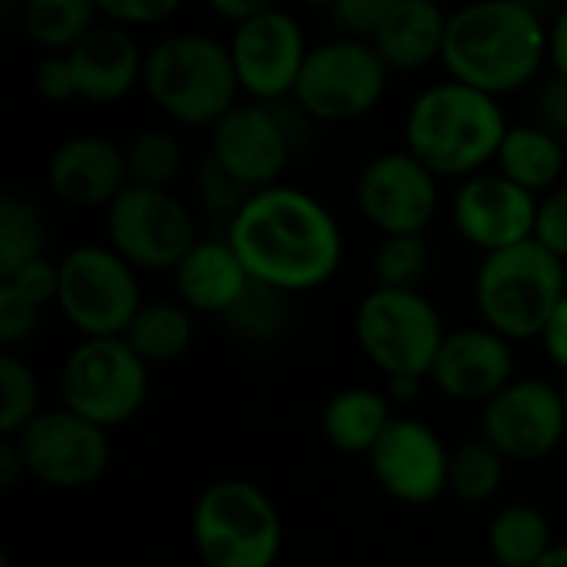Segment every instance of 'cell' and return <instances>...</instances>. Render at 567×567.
<instances>
[{
    "label": "cell",
    "mask_w": 567,
    "mask_h": 567,
    "mask_svg": "<svg viewBox=\"0 0 567 567\" xmlns=\"http://www.w3.org/2000/svg\"><path fill=\"white\" fill-rule=\"evenodd\" d=\"M229 246L249 279L282 292L322 286L342 259V236L329 209L286 186L252 193L229 223Z\"/></svg>",
    "instance_id": "obj_1"
},
{
    "label": "cell",
    "mask_w": 567,
    "mask_h": 567,
    "mask_svg": "<svg viewBox=\"0 0 567 567\" xmlns=\"http://www.w3.org/2000/svg\"><path fill=\"white\" fill-rule=\"evenodd\" d=\"M548 37L538 13L525 3H475L449 17L442 60L458 83L495 96L535 76Z\"/></svg>",
    "instance_id": "obj_2"
},
{
    "label": "cell",
    "mask_w": 567,
    "mask_h": 567,
    "mask_svg": "<svg viewBox=\"0 0 567 567\" xmlns=\"http://www.w3.org/2000/svg\"><path fill=\"white\" fill-rule=\"evenodd\" d=\"M405 133L419 163L442 176H462L498 156L508 130L495 96L452 80L412 103Z\"/></svg>",
    "instance_id": "obj_3"
},
{
    "label": "cell",
    "mask_w": 567,
    "mask_h": 567,
    "mask_svg": "<svg viewBox=\"0 0 567 567\" xmlns=\"http://www.w3.org/2000/svg\"><path fill=\"white\" fill-rule=\"evenodd\" d=\"M143 83L150 96L179 123H219L236 110L239 76L233 53L196 33L159 40L143 60Z\"/></svg>",
    "instance_id": "obj_4"
},
{
    "label": "cell",
    "mask_w": 567,
    "mask_h": 567,
    "mask_svg": "<svg viewBox=\"0 0 567 567\" xmlns=\"http://www.w3.org/2000/svg\"><path fill=\"white\" fill-rule=\"evenodd\" d=\"M565 296L561 259L535 239L492 252L475 279L478 312L502 339L542 336Z\"/></svg>",
    "instance_id": "obj_5"
},
{
    "label": "cell",
    "mask_w": 567,
    "mask_h": 567,
    "mask_svg": "<svg viewBox=\"0 0 567 567\" xmlns=\"http://www.w3.org/2000/svg\"><path fill=\"white\" fill-rule=\"evenodd\" d=\"M193 538L206 567H272L282 545V525L272 502L256 485L226 478L196 502Z\"/></svg>",
    "instance_id": "obj_6"
},
{
    "label": "cell",
    "mask_w": 567,
    "mask_h": 567,
    "mask_svg": "<svg viewBox=\"0 0 567 567\" xmlns=\"http://www.w3.org/2000/svg\"><path fill=\"white\" fill-rule=\"evenodd\" d=\"M355 336L362 352L389 379L432 375L435 355L445 342L435 306L419 292L375 289L355 312Z\"/></svg>",
    "instance_id": "obj_7"
},
{
    "label": "cell",
    "mask_w": 567,
    "mask_h": 567,
    "mask_svg": "<svg viewBox=\"0 0 567 567\" xmlns=\"http://www.w3.org/2000/svg\"><path fill=\"white\" fill-rule=\"evenodd\" d=\"M56 302L86 339H120L143 309L130 262L103 246L73 249L60 262Z\"/></svg>",
    "instance_id": "obj_8"
},
{
    "label": "cell",
    "mask_w": 567,
    "mask_h": 567,
    "mask_svg": "<svg viewBox=\"0 0 567 567\" xmlns=\"http://www.w3.org/2000/svg\"><path fill=\"white\" fill-rule=\"evenodd\" d=\"M60 389L70 412L110 429L143 405L146 362L123 339H86L70 352Z\"/></svg>",
    "instance_id": "obj_9"
},
{
    "label": "cell",
    "mask_w": 567,
    "mask_h": 567,
    "mask_svg": "<svg viewBox=\"0 0 567 567\" xmlns=\"http://www.w3.org/2000/svg\"><path fill=\"white\" fill-rule=\"evenodd\" d=\"M385 76L389 66L375 47L359 40H336L309 50L296 83V103L302 113L326 123L355 120L379 103Z\"/></svg>",
    "instance_id": "obj_10"
},
{
    "label": "cell",
    "mask_w": 567,
    "mask_h": 567,
    "mask_svg": "<svg viewBox=\"0 0 567 567\" xmlns=\"http://www.w3.org/2000/svg\"><path fill=\"white\" fill-rule=\"evenodd\" d=\"M106 229L113 252L140 269H176L196 246L186 206L166 189L136 183L110 203Z\"/></svg>",
    "instance_id": "obj_11"
},
{
    "label": "cell",
    "mask_w": 567,
    "mask_h": 567,
    "mask_svg": "<svg viewBox=\"0 0 567 567\" xmlns=\"http://www.w3.org/2000/svg\"><path fill=\"white\" fill-rule=\"evenodd\" d=\"M17 449L33 478L53 488L93 485L110 462L106 429L80 419L70 409L40 412L20 435Z\"/></svg>",
    "instance_id": "obj_12"
},
{
    "label": "cell",
    "mask_w": 567,
    "mask_h": 567,
    "mask_svg": "<svg viewBox=\"0 0 567 567\" xmlns=\"http://www.w3.org/2000/svg\"><path fill=\"white\" fill-rule=\"evenodd\" d=\"M565 395L548 382H512L485 405V442L505 462H538L565 439Z\"/></svg>",
    "instance_id": "obj_13"
},
{
    "label": "cell",
    "mask_w": 567,
    "mask_h": 567,
    "mask_svg": "<svg viewBox=\"0 0 567 567\" xmlns=\"http://www.w3.org/2000/svg\"><path fill=\"white\" fill-rule=\"evenodd\" d=\"M359 206L385 236H422L439 209L435 173L409 150L382 153L359 179Z\"/></svg>",
    "instance_id": "obj_14"
},
{
    "label": "cell",
    "mask_w": 567,
    "mask_h": 567,
    "mask_svg": "<svg viewBox=\"0 0 567 567\" xmlns=\"http://www.w3.org/2000/svg\"><path fill=\"white\" fill-rule=\"evenodd\" d=\"M229 53L239 86L262 100H279L286 93H296L299 73L309 56L299 23L276 7L236 27Z\"/></svg>",
    "instance_id": "obj_15"
},
{
    "label": "cell",
    "mask_w": 567,
    "mask_h": 567,
    "mask_svg": "<svg viewBox=\"0 0 567 567\" xmlns=\"http://www.w3.org/2000/svg\"><path fill=\"white\" fill-rule=\"evenodd\" d=\"M369 458L379 485L399 502L429 505L449 488L452 458L439 435L415 419H395Z\"/></svg>",
    "instance_id": "obj_16"
},
{
    "label": "cell",
    "mask_w": 567,
    "mask_h": 567,
    "mask_svg": "<svg viewBox=\"0 0 567 567\" xmlns=\"http://www.w3.org/2000/svg\"><path fill=\"white\" fill-rule=\"evenodd\" d=\"M455 223L472 246L492 256L535 239L538 203L505 176H475L455 196Z\"/></svg>",
    "instance_id": "obj_17"
},
{
    "label": "cell",
    "mask_w": 567,
    "mask_h": 567,
    "mask_svg": "<svg viewBox=\"0 0 567 567\" xmlns=\"http://www.w3.org/2000/svg\"><path fill=\"white\" fill-rule=\"evenodd\" d=\"M292 146L296 143L276 106H236L213 133V156L249 189H269V183L286 169Z\"/></svg>",
    "instance_id": "obj_18"
},
{
    "label": "cell",
    "mask_w": 567,
    "mask_h": 567,
    "mask_svg": "<svg viewBox=\"0 0 567 567\" xmlns=\"http://www.w3.org/2000/svg\"><path fill=\"white\" fill-rule=\"evenodd\" d=\"M435 385L458 402H492L512 385V349L492 329H458L445 336L435 365Z\"/></svg>",
    "instance_id": "obj_19"
},
{
    "label": "cell",
    "mask_w": 567,
    "mask_h": 567,
    "mask_svg": "<svg viewBox=\"0 0 567 567\" xmlns=\"http://www.w3.org/2000/svg\"><path fill=\"white\" fill-rule=\"evenodd\" d=\"M126 153L103 136L66 140L50 159V186L73 206L113 203L126 189Z\"/></svg>",
    "instance_id": "obj_20"
},
{
    "label": "cell",
    "mask_w": 567,
    "mask_h": 567,
    "mask_svg": "<svg viewBox=\"0 0 567 567\" xmlns=\"http://www.w3.org/2000/svg\"><path fill=\"white\" fill-rule=\"evenodd\" d=\"M76 96L110 103L120 100L143 73L136 40L123 27H93L73 50H66Z\"/></svg>",
    "instance_id": "obj_21"
},
{
    "label": "cell",
    "mask_w": 567,
    "mask_h": 567,
    "mask_svg": "<svg viewBox=\"0 0 567 567\" xmlns=\"http://www.w3.org/2000/svg\"><path fill=\"white\" fill-rule=\"evenodd\" d=\"M449 17L425 0H389V10L372 37L375 53L389 70H419L442 56Z\"/></svg>",
    "instance_id": "obj_22"
},
{
    "label": "cell",
    "mask_w": 567,
    "mask_h": 567,
    "mask_svg": "<svg viewBox=\"0 0 567 567\" xmlns=\"http://www.w3.org/2000/svg\"><path fill=\"white\" fill-rule=\"evenodd\" d=\"M249 272L229 243H196L176 266V289L189 309L226 316L246 292Z\"/></svg>",
    "instance_id": "obj_23"
},
{
    "label": "cell",
    "mask_w": 567,
    "mask_h": 567,
    "mask_svg": "<svg viewBox=\"0 0 567 567\" xmlns=\"http://www.w3.org/2000/svg\"><path fill=\"white\" fill-rule=\"evenodd\" d=\"M502 176L522 186L525 193H545L558 183L565 169V150L561 140L545 133L542 126H515L505 133V143L498 150Z\"/></svg>",
    "instance_id": "obj_24"
},
{
    "label": "cell",
    "mask_w": 567,
    "mask_h": 567,
    "mask_svg": "<svg viewBox=\"0 0 567 567\" xmlns=\"http://www.w3.org/2000/svg\"><path fill=\"white\" fill-rule=\"evenodd\" d=\"M392 422L395 419L389 415L385 399L369 389L339 392L326 405V415H322L326 439L342 452H372Z\"/></svg>",
    "instance_id": "obj_25"
},
{
    "label": "cell",
    "mask_w": 567,
    "mask_h": 567,
    "mask_svg": "<svg viewBox=\"0 0 567 567\" xmlns=\"http://www.w3.org/2000/svg\"><path fill=\"white\" fill-rule=\"evenodd\" d=\"M488 545L502 567H535L555 548L548 518L532 505L502 508L492 522Z\"/></svg>",
    "instance_id": "obj_26"
},
{
    "label": "cell",
    "mask_w": 567,
    "mask_h": 567,
    "mask_svg": "<svg viewBox=\"0 0 567 567\" xmlns=\"http://www.w3.org/2000/svg\"><path fill=\"white\" fill-rule=\"evenodd\" d=\"M120 339L143 362H169L189 349L193 322H189V312L183 306L156 302V306H143Z\"/></svg>",
    "instance_id": "obj_27"
},
{
    "label": "cell",
    "mask_w": 567,
    "mask_h": 567,
    "mask_svg": "<svg viewBox=\"0 0 567 567\" xmlns=\"http://www.w3.org/2000/svg\"><path fill=\"white\" fill-rule=\"evenodd\" d=\"M43 219L40 213L17 199L3 196L0 199V279H10L23 266L43 259Z\"/></svg>",
    "instance_id": "obj_28"
},
{
    "label": "cell",
    "mask_w": 567,
    "mask_h": 567,
    "mask_svg": "<svg viewBox=\"0 0 567 567\" xmlns=\"http://www.w3.org/2000/svg\"><path fill=\"white\" fill-rule=\"evenodd\" d=\"M96 13L90 0H33L27 7V33L50 50H73L96 27Z\"/></svg>",
    "instance_id": "obj_29"
},
{
    "label": "cell",
    "mask_w": 567,
    "mask_h": 567,
    "mask_svg": "<svg viewBox=\"0 0 567 567\" xmlns=\"http://www.w3.org/2000/svg\"><path fill=\"white\" fill-rule=\"evenodd\" d=\"M226 326L252 342H269L286 332L289 326V302L282 289H272L266 282L249 279L246 292L233 302V309L223 316Z\"/></svg>",
    "instance_id": "obj_30"
},
{
    "label": "cell",
    "mask_w": 567,
    "mask_h": 567,
    "mask_svg": "<svg viewBox=\"0 0 567 567\" xmlns=\"http://www.w3.org/2000/svg\"><path fill=\"white\" fill-rule=\"evenodd\" d=\"M505 478V458L482 439V442H465L449 465V488L468 502L482 505L498 495Z\"/></svg>",
    "instance_id": "obj_31"
},
{
    "label": "cell",
    "mask_w": 567,
    "mask_h": 567,
    "mask_svg": "<svg viewBox=\"0 0 567 567\" xmlns=\"http://www.w3.org/2000/svg\"><path fill=\"white\" fill-rule=\"evenodd\" d=\"M432 262L429 243L422 236H385L372 256V272L379 289L415 292Z\"/></svg>",
    "instance_id": "obj_32"
},
{
    "label": "cell",
    "mask_w": 567,
    "mask_h": 567,
    "mask_svg": "<svg viewBox=\"0 0 567 567\" xmlns=\"http://www.w3.org/2000/svg\"><path fill=\"white\" fill-rule=\"evenodd\" d=\"M0 392H3L0 429L10 439V435H20L40 415L37 412V399H40L37 379H33L30 365L20 362L17 355H0Z\"/></svg>",
    "instance_id": "obj_33"
},
{
    "label": "cell",
    "mask_w": 567,
    "mask_h": 567,
    "mask_svg": "<svg viewBox=\"0 0 567 567\" xmlns=\"http://www.w3.org/2000/svg\"><path fill=\"white\" fill-rule=\"evenodd\" d=\"M126 166L136 186L166 189V183L179 169V146L163 130H143L126 150Z\"/></svg>",
    "instance_id": "obj_34"
},
{
    "label": "cell",
    "mask_w": 567,
    "mask_h": 567,
    "mask_svg": "<svg viewBox=\"0 0 567 567\" xmlns=\"http://www.w3.org/2000/svg\"><path fill=\"white\" fill-rule=\"evenodd\" d=\"M199 196H203V203L213 209V213H219V216H239L243 213V206L252 199V189L249 186H243L213 153L203 159V166H199Z\"/></svg>",
    "instance_id": "obj_35"
},
{
    "label": "cell",
    "mask_w": 567,
    "mask_h": 567,
    "mask_svg": "<svg viewBox=\"0 0 567 567\" xmlns=\"http://www.w3.org/2000/svg\"><path fill=\"white\" fill-rule=\"evenodd\" d=\"M96 10L113 27H150V23H163L166 17H173L179 10V3H173V0H103V3H96Z\"/></svg>",
    "instance_id": "obj_36"
},
{
    "label": "cell",
    "mask_w": 567,
    "mask_h": 567,
    "mask_svg": "<svg viewBox=\"0 0 567 567\" xmlns=\"http://www.w3.org/2000/svg\"><path fill=\"white\" fill-rule=\"evenodd\" d=\"M535 243L545 246L551 256L567 259V186L548 193V199L538 206Z\"/></svg>",
    "instance_id": "obj_37"
},
{
    "label": "cell",
    "mask_w": 567,
    "mask_h": 567,
    "mask_svg": "<svg viewBox=\"0 0 567 567\" xmlns=\"http://www.w3.org/2000/svg\"><path fill=\"white\" fill-rule=\"evenodd\" d=\"M0 282L13 286L23 299H30L33 306L43 309L60 292V266H53L47 259H37V262L23 266L20 272H13L10 279H0Z\"/></svg>",
    "instance_id": "obj_38"
},
{
    "label": "cell",
    "mask_w": 567,
    "mask_h": 567,
    "mask_svg": "<svg viewBox=\"0 0 567 567\" xmlns=\"http://www.w3.org/2000/svg\"><path fill=\"white\" fill-rule=\"evenodd\" d=\"M37 312L40 306L23 299L13 286L0 282V342L3 346H13L23 336H30V329L37 326Z\"/></svg>",
    "instance_id": "obj_39"
},
{
    "label": "cell",
    "mask_w": 567,
    "mask_h": 567,
    "mask_svg": "<svg viewBox=\"0 0 567 567\" xmlns=\"http://www.w3.org/2000/svg\"><path fill=\"white\" fill-rule=\"evenodd\" d=\"M535 113L542 120V130L555 140H567V76L555 73L545 80L535 93Z\"/></svg>",
    "instance_id": "obj_40"
},
{
    "label": "cell",
    "mask_w": 567,
    "mask_h": 567,
    "mask_svg": "<svg viewBox=\"0 0 567 567\" xmlns=\"http://www.w3.org/2000/svg\"><path fill=\"white\" fill-rule=\"evenodd\" d=\"M389 10V0H342L332 7V17L339 27H346L349 33L359 37H375L382 17Z\"/></svg>",
    "instance_id": "obj_41"
},
{
    "label": "cell",
    "mask_w": 567,
    "mask_h": 567,
    "mask_svg": "<svg viewBox=\"0 0 567 567\" xmlns=\"http://www.w3.org/2000/svg\"><path fill=\"white\" fill-rule=\"evenodd\" d=\"M33 83H37L40 96H47L53 103H63V100L76 96V80H73V70H70V60L66 56H47L37 66Z\"/></svg>",
    "instance_id": "obj_42"
},
{
    "label": "cell",
    "mask_w": 567,
    "mask_h": 567,
    "mask_svg": "<svg viewBox=\"0 0 567 567\" xmlns=\"http://www.w3.org/2000/svg\"><path fill=\"white\" fill-rule=\"evenodd\" d=\"M542 339H545L548 355H551V359H555V362H558V365L567 372V296L561 299V306L555 309L551 322L545 326Z\"/></svg>",
    "instance_id": "obj_43"
},
{
    "label": "cell",
    "mask_w": 567,
    "mask_h": 567,
    "mask_svg": "<svg viewBox=\"0 0 567 567\" xmlns=\"http://www.w3.org/2000/svg\"><path fill=\"white\" fill-rule=\"evenodd\" d=\"M213 10H216L219 17H229L236 27H243V23H249L252 17H259L262 10H269V3H259V0H216Z\"/></svg>",
    "instance_id": "obj_44"
},
{
    "label": "cell",
    "mask_w": 567,
    "mask_h": 567,
    "mask_svg": "<svg viewBox=\"0 0 567 567\" xmlns=\"http://www.w3.org/2000/svg\"><path fill=\"white\" fill-rule=\"evenodd\" d=\"M20 468H27V465H23V455H20L17 442L7 439V442L0 445V488H10V485L17 482Z\"/></svg>",
    "instance_id": "obj_45"
},
{
    "label": "cell",
    "mask_w": 567,
    "mask_h": 567,
    "mask_svg": "<svg viewBox=\"0 0 567 567\" xmlns=\"http://www.w3.org/2000/svg\"><path fill=\"white\" fill-rule=\"evenodd\" d=\"M548 50H551V60H555L558 73L567 76V10H561V17H558V20H555V27H551Z\"/></svg>",
    "instance_id": "obj_46"
},
{
    "label": "cell",
    "mask_w": 567,
    "mask_h": 567,
    "mask_svg": "<svg viewBox=\"0 0 567 567\" xmlns=\"http://www.w3.org/2000/svg\"><path fill=\"white\" fill-rule=\"evenodd\" d=\"M422 389V379H392V395L399 402H412Z\"/></svg>",
    "instance_id": "obj_47"
},
{
    "label": "cell",
    "mask_w": 567,
    "mask_h": 567,
    "mask_svg": "<svg viewBox=\"0 0 567 567\" xmlns=\"http://www.w3.org/2000/svg\"><path fill=\"white\" fill-rule=\"evenodd\" d=\"M535 567H567V545H558V548H551L542 561Z\"/></svg>",
    "instance_id": "obj_48"
},
{
    "label": "cell",
    "mask_w": 567,
    "mask_h": 567,
    "mask_svg": "<svg viewBox=\"0 0 567 567\" xmlns=\"http://www.w3.org/2000/svg\"><path fill=\"white\" fill-rule=\"evenodd\" d=\"M0 567H10V561H7V558H0Z\"/></svg>",
    "instance_id": "obj_49"
},
{
    "label": "cell",
    "mask_w": 567,
    "mask_h": 567,
    "mask_svg": "<svg viewBox=\"0 0 567 567\" xmlns=\"http://www.w3.org/2000/svg\"><path fill=\"white\" fill-rule=\"evenodd\" d=\"M561 395H565V409H567V385H565V392H561Z\"/></svg>",
    "instance_id": "obj_50"
}]
</instances>
